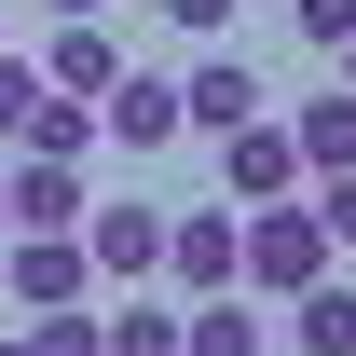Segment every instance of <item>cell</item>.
<instances>
[{
	"instance_id": "1",
	"label": "cell",
	"mask_w": 356,
	"mask_h": 356,
	"mask_svg": "<svg viewBox=\"0 0 356 356\" xmlns=\"http://www.w3.org/2000/svg\"><path fill=\"white\" fill-rule=\"evenodd\" d=\"M315 274H329V233H315L302 192L233 206V288H247V302H288V288H315Z\"/></svg>"
},
{
	"instance_id": "17",
	"label": "cell",
	"mask_w": 356,
	"mask_h": 356,
	"mask_svg": "<svg viewBox=\"0 0 356 356\" xmlns=\"http://www.w3.org/2000/svg\"><path fill=\"white\" fill-rule=\"evenodd\" d=\"M178 28H192V42H233V0H165Z\"/></svg>"
},
{
	"instance_id": "15",
	"label": "cell",
	"mask_w": 356,
	"mask_h": 356,
	"mask_svg": "<svg viewBox=\"0 0 356 356\" xmlns=\"http://www.w3.org/2000/svg\"><path fill=\"white\" fill-rule=\"evenodd\" d=\"M28 356H96V315H83V302H55V315H28Z\"/></svg>"
},
{
	"instance_id": "7",
	"label": "cell",
	"mask_w": 356,
	"mask_h": 356,
	"mask_svg": "<svg viewBox=\"0 0 356 356\" xmlns=\"http://www.w3.org/2000/svg\"><path fill=\"white\" fill-rule=\"evenodd\" d=\"M28 69H42L55 96H110V69H124V42H110V28H96V14H55V42L28 55Z\"/></svg>"
},
{
	"instance_id": "10",
	"label": "cell",
	"mask_w": 356,
	"mask_h": 356,
	"mask_svg": "<svg viewBox=\"0 0 356 356\" xmlns=\"http://www.w3.org/2000/svg\"><path fill=\"white\" fill-rule=\"evenodd\" d=\"M288 356H356V288H343V274L288 288Z\"/></svg>"
},
{
	"instance_id": "18",
	"label": "cell",
	"mask_w": 356,
	"mask_h": 356,
	"mask_svg": "<svg viewBox=\"0 0 356 356\" xmlns=\"http://www.w3.org/2000/svg\"><path fill=\"white\" fill-rule=\"evenodd\" d=\"M42 14H110V0H42Z\"/></svg>"
},
{
	"instance_id": "11",
	"label": "cell",
	"mask_w": 356,
	"mask_h": 356,
	"mask_svg": "<svg viewBox=\"0 0 356 356\" xmlns=\"http://www.w3.org/2000/svg\"><path fill=\"white\" fill-rule=\"evenodd\" d=\"M288 151H302V178L356 165V96H343V83H329V96H302V110H288Z\"/></svg>"
},
{
	"instance_id": "12",
	"label": "cell",
	"mask_w": 356,
	"mask_h": 356,
	"mask_svg": "<svg viewBox=\"0 0 356 356\" xmlns=\"http://www.w3.org/2000/svg\"><path fill=\"white\" fill-rule=\"evenodd\" d=\"M96 356H178V302H124V315H96Z\"/></svg>"
},
{
	"instance_id": "20",
	"label": "cell",
	"mask_w": 356,
	"mask_h": 356,
	"mask_svg": "<svg viewBox=\"0 0 356 356\" xmlns=\"http://www.w3.org/2000/svg\"><path fill=\"white\" fill-rule=\"evenodd\" d=\"M0 356H28V329H0Z\"/></svg>"
},
{
	"instance_id": "3",
	"label": "cell",
	"mask_w": 356,
	"mask_h": 356,
	"mask_svg": "<svg viewBox=\"0 0 356 356\" xmlns=\"http://www.w3.org/2000/svg\"><path fill=\"white\" fill-rule=\"evenodd\" d=\"M206 151H220V206H274V192H302V151H288L274 110H247V124L206 137Z\"/></svg>"
},
{
	"instance_id": "6",
	"label": "cell",
	"mask_w": 356,
	"mask_h": 356,
	"mask_svg": "<svg viewBox=\"0 0 356 356\" xmlns=\"http://www.w3.org/2000/svg\"><path fill=\"white\" fill-rule=\"evenodd\" d=\"M247 110H274V96H261V69H247V55H206V69H192V83H178V124H192V137H233V124H247Z\"/></svg>"
},
{
	"instance_id": "5",
	"label": "cell",
	"mask_w": 356,
	"mask_h": 356,
	"mask_svg": "<svg viewBox=\"0 0 356 356\" xmlns=\"http://www.w3.org/2000/svg\"><path fill=\"white\" fill-rule=\"evenodd\" d=\"M178 83H151V69H110V96H96V151H178Z\"/></svg>"
},
{
	"instance_id": "2",
	"label": "cell",
	"mask_w": 356,
	"mask_h": 356,
	"mask_svg": "<svg viewBox=\"0 0 356 356\" xmlns=\"http://www.w3.org/2000/svg\"><path fill=\"white\" fill-rule=\"evenodd\" d=\"M96 261H83V233H0V302L14 315H55V302H83Z\"/></svg>"
},
{
	"instance_id": "21",
	"label": "cell",
	"mask_w": 356,
	"mask_h": 356,
	"mask_svg": "<svg viewBox=\"0 0 356 356\" xmlns=\"http://www.w3.org/2000/svg\"><path fill=\"white\" fill-rule=\"evenodd\" d=\"M0 233H14V206H0Z\"/></svg>"
},
{
	"instance_id": "13",
	"label": "cell",
	"mask_w": 356,
	"mask_h": 356,
	"mask_svg": "<svg viewBox=\"0 0 356 356\" xmlns=\"http://www.w3.org/2000/svg\"><path fill=\"white\" fill-rule=\"evenodd\" d=\"M302 206H315V233H329V261H356V165H329Z\"/></svg>"
},
{
	"instance_id": "8",
	"label": "cell",
	"mask_w": 356,
	"mask_h": 356,
	"mask_svg": "<svg viewBox=\"0 0 356 356\" xmlns=\"http://www.w3.org/2000/svg\"><path fill=\"white\" fill-rule=\"evenodd\" d=\"M178 356H274V329L247 288H206V302H178Z\"/></svg>"
},
{
	"instance_id": "4",
	"label": "cell",
	"mask_w": 356,
	"mask_h": 356,
	"mask_svg": "<svg viewBox=\"0 0 356 356\" xmlns=\"http://www.w3.org/2000/svg\"><path fill=\"white\" fill-rule=\"evenodd\" d=\"M83 261H96V288H151L165 274V206H83Z\"/></svg>"
},
{
	"instance_id": "16",
	"label": "cell",
	"mask_w": 356,
	"mask_h": 356,
	"mask_svg": "<svg viewBox=\"0 0 356 356\" xmlns=\"http://www.w3.org/2000/svg\"><path fill=\"white\" fill-rule=\"evenodd\" d=\"M288 28H302L315 55H343V42H356V0H288Z\"/></svg>"
},
{
	"instance_id": "14",
	"label": "cell",
	"mask_w": 356,
	"mask_h": 356,
	"mask_svg": "<svg viewBox=\"0 0 356 356\" xmlns=\"http://www.w3.org/2000/svg\"><path fill=\"white\" fill-rule=\"evenodd\" d=\"M28 110H42V69H28V55L0 42V151H14V137H28Z\"/></svg>"
},
{
	"instance_id": "9",
	"label": "cell",
	"mask_w": 356,
	"mask_h": 356,
	"mask_svg": "<svg viewBox=\"0 0 356 356\" xmlns=\"http://www.w3.org/2000/svg\"><path fill=\"white\" fill-rule=\"evenodd\" d=\"M165 288H233V206H192V220H165Z\"/></svg>"
},
{
	"instance_id": "19",
	"label": "cell",
	"mask_w": 356,
	"mask_h": 356,
	"mask_svg": "<svg viewBox=\"0 0 356 356\" xmlns=\"http://www.w3.org/2000/svg\"><path fill=\"white\" fill-rule=\"evenodd\" d=\"M329 69H343V96H356V42H343V55H329Z\"/></svg>"
}]
</instances>
